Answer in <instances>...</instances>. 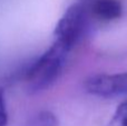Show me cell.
<instances>
[{
    "label": "cell",
    "instance_id": "6da1fadb",
    "mask_svg": "<svg viewBox=\"0 0 127 126\" xmlns=\"http://www.w3.org/2000/svg\"><path fill=\"white\" fill-rule=\"evenodd\" d=\"M69 51L60 45L53 42L51 46L37 58L28 68L25 76L26 91L29 94H38L48 89L62 74Z\"/></svg>",
    "mask_w": 127,
    "mask_h": 126
},
{
    "label": "cell",
    "instance_id": "7a4b0ae2",
    "mask_svg": "<svg viewBox=\"0 0 127 126\" xmlns=\"http://www.w3.org/2000/svg\"><path fill=\"white\" fill-rule=\"evenodd\" d=\"M88 19L89 13L85 4H71L56 25L54 30V42L60 45L70 53L85 35Z\"/></svg>",
    "mask_w": 127,
    "mask_h": 126
},
{
    "label": "cell",
    "instance_id": "3957f363",
    "mask_svg": "<svg viewBox=\"0 0 127 126\" xmlns=\"http://www.w3.org/2000/svg\"><path fill=\"white\" fill-rule=\"evenodd\" d=\"M84 88L90 95L103 98L127 95V71L93 75L86 78Z\"/></svg>",
    "mask_w": 127,
    "mask_h": 126
},
{
    "label": "cell",
    "instance_id": "277c9868",
    "mask_svg": "<svg viewBox=\"0 0 127 126\" xmlns=\"http://www.w3.org/2000/svg\"><path fill=\"white\" fill-rule=\"evenodd\" d=\"M89 17L99 21H113L122 16L123 8L118 0H89L85 4Z\"/></svg>",
    "mask_w": 127,
    "mask_h": 126
},
{
    "label": "cell",
    "instance_id": "5b68a950",
    "mask_svg": "<svg viewBox=\"0 0 127 126\" xmlns=\"http://www.w3.org/2000/svg\"><path fill=\"white\" fill-rule=\"evenodd\" d=\"M29 126H59V121L54 113L49 111H41L30 121Z\"/></svg>",
    "mask_w": 127,
    "mask_h": 126
},
{
    "label": "cell",
    "instance_id": "8992f818",
    "mask_svg": "<svg viewBox=\"0 0 127 126\" xmlns=\"http://www.w3.org/2000/svg\"><path fill=\"white\" fill-rule=\"evenodd\" d=\"M107 126H127V100L118 105Z\"/></svg>",
    "mask_w": 127,
    "mask_h": 126
},
{
    "label": "cell",
    "instance_id": "52a82bcc",
    "mask_svg": "<svg viewBox=\"0 0 127 126\" xmlns=\"http://www.w3.org/2000/svg\"><path fill=\"white\" fill-rule=\"evenodd\" d=\"M8 124V111H7L6 98L3 91L0 88V126H7Z\"/></svg>",
    "mask_w": 127,
    "mask_h": 126
}]
</instances>
